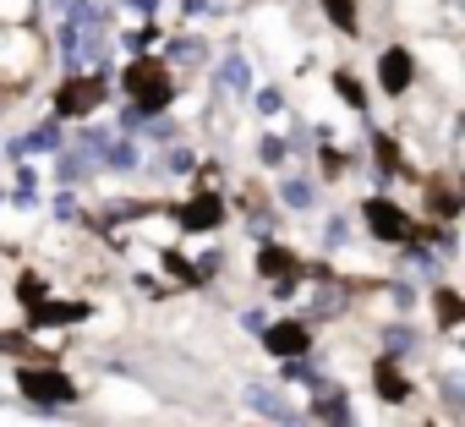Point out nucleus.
Returning <instances> with one entry per match:
<instances>
[{"label":"nucleus","mask_w":465,"mask_h":427,"mask_svg":"<svg viewBox=\"0 0 465 427\" xmlns=\"http://www.w3.org/2000/svg\"><path fill=\"white\" fill-rule=\"evenodd\" d=\"M372 389H378L389 405H405V400H411V383H405V372L394 367V356H383V362L372 367Z\"/></svg>","instance_id":"6e6552de"},{"label":"nucleus","mask_w":465,"mask_h":427,"mask_svg":"<svg viewBox=\"0 0 465 427\" xmlns=\"http://www.w3.org/2000/svg\"><path fill=\"white\" fill-rule=\"evenodd\" d=\"M280 203H285V208H296V214H302V208H312V181L291 175V181L280 186Z\"/></svg>","instance_id":"2eb2a0df"},{"label":"nucleus","mask_w":465,"mask_h":427,"mask_svg":"<svg viewBox=\"0 0 465 427\" xmlns=\"http://www.w3.org/2000/svg\"><path fill=\"white\" fill-rule=\"evenodd\" d=\"M99 154H104V164H110V170H137V148H132V143H110V137H104V143H99Z\"/></svg>","instance_id":"4468645a"},{"label":"nucleus","mask_w":465,"mask_h":427,"mask_svg":"<svg viewBox=\"0 0 465 427\" xmlns=\"http://www.w3.org/2000/svg\"><path fill=\"white\" fill-rule=\"evenodd\" d=\"M219 83H224V88H236V94H247V88H252V72H247V61H242V55H230V61L219 66Z\"/></svg>","instance_id":"ddd939ff"},{"label":"nucleus","mask_w":465,"mask_h":427,"mask_svg":"<svg viewBox=\"0 0 465 427\" xmlns=\"http://www.w3.org/2000/svg\"><path fill=\"white\" fill-rule=\"evenodd\" d=\"M104 94H110V77H104V72H94V77L72 72V83L55 94V121H83V115H94V110L104 104Z\"/></svg>","instance_id":"f03ea898"},{"label":"nucleus","mask_w":465,"mask_h":427,"mask_svg":"<svg viewBox=\"0 0 465 427\" xmlns=\"http://www.w3.org/2000/svg\"><path fill=\"white\" fill-rule=\"evenodd\" d=\"M361 220H367V231H372L378 242H416L411 214H405L400 203H389V197H367V203H361Z\"/></svg>","instance_id":"7ed1b4c3"},{"label":"nucleus","mask_w":465,"mask_h":427,"mask_svg":"<svg viewBox=\"0 0 465 427\" xmlns=\"http://www.w3.org/2000/svg\"><path fill=\"white\" fill-rule=\"evenodd\" d=\"M383 345H389V356H411L416 351V334L405 323H394V329H383Z\"/></svg>","instance_id":"aec40b11"},{"label":"nucleus","mask_w":465,"mask_h":427,"mask_svg":"<svg viewBox=\"0 0 465 427\" xmlns=\"http://www.w3.org/2000/svg\"><path fill=\"white\" fill-rule=\"evenodd\" d=\"M192 164H197V159H192L186 148H170V154H164V170H170V175H186Z\"/></svg>","instance_id":"b1692460"},{"label":"nucleus","mask_w":465,"mask_h":427,"mask_svg":"<svg viewBox=\"0 0 465 427\" xmlns=\"http://www.w3.org/2000/svg\"><path fill=\"white\" fill-rule=\"evenodd\" d=\"M17 302H23V307H39V302H45V280H39V274H23V280H17Z\"/></svg>","instance_id":"4be33fe9"},{"label":"nucleus","mask_w":465,"mask_h":427,"mask_svg":"<svg viewBox=\"0 0 465 427\" xmlns=\"http://www.w3.org/2000/svg\"><path fill=\"white\" fill-rule=\"evenodd\" d=\"M258 274H263V280H280V274H296V258H291V247H280V242H269V247L258 253Z\"/></svg>","instance_id":"9d476101"},{"label":"nucleus","mask_w":465,"mask_h":427,"mask_svg":"<svg viewBox=\"0 0 465 427\" xmlns=\"http://www.w3.org/2000/svg\"><path fill=\"white\" fill-rule=\"evenodd\" d=\"M323 12H329V23H334L340 34H361V23H356V6H351V0H323Z\"/></svg>","instance_id":"dca6fc26"},{"label":"nucleus","mask_w":465,"mask_h":427,"mask_svg":"<svg viewBox=\"0 0 465 427\" xmlns=\"http://www.w3.org/2000/svg\"><path fill=\"white\" fill-rule=\"evenodd\" d=\"M258 110H263V115H274V110H280V94H274V88H263V94H258Z\"/></svg>","instance_id":"bb28decb"},{"label":"nucleus","mask_w":465,"mask_h":427,"mask_svg":"<svg viewBox=\"0 0 465 427\" xmlns=\"http://www.w3.org/2000/svg\"><path fill=\"white\" fill-rule=\"evenodd\" d=\"M438 323H443V329L460 323V296H454L449 285H438Z\"/></svg>","instance_id":"412c9836"},{"label":"nucleus","mask_w":465,"mask_h":427,"mask_svg":"<svg viewBox=\"0 0 465 427\" xmlns=\"http://www.w3.org/2000/svg\"><path fill=\"white\" fill-rule=\"evenodd\" d=\"M88 170H94V164H88V148H72V154H61V164H55V175H61L66 186H77Z\"/></svg>","instance_id":"9b49d317"},{"label":"nucleus","mask_w":465,"mask_h":427,"mask_svg":"<svg viewBox=\"0 0 465 427\" xmlns=\"http://www.w3.org/2000/svg\"><path fill=\"white\" fill-rule=\"evenodd\" d=\"M318 159H323V175H329V181H334V175H345V154H340V148H323Z\"/></svg>","instance_id":"393cba45"},{"label":"nucleus","mask_w":465,"mask_h":427,"mask_svg":"<svg viewBox=\"0 0 465 427\" xmlns=\"http://www.w3.org/2000/svg\"><path fill=\"white\" fill-rule=\"evenodd\" d=\"M334 94H340V99H345L351 110H367V88H361V83H356L351 72H334Z\"/></svg>","instance_id":"f3484780"},{"label":"nucleus","mask_w":465,"mask_h":427,"mask_svg":"<svg viewBox=\"0 0 465 427\" xmlns=\"http://www.w3.org/2000/svg\"><path fill=\"white\" fill-rule=\"evenodd\" d=\"M258 154H263V164H274V170H280L291 148H285V137H263V143H258Z\"/></svg>","instance_id":"5701e85b"},{"label":"nucleus","mask_w":465,"mask_h":427,"mask_svg":"<svg viewBox=\"0 0 465 427\" xmlns=\"http://www.w3.org/2000/svg\"><path fill=\"white\" fill-rule=\"evenodd\" d=\"M318 416H323V427H351V405H345V394H323L318 389Z\"/></svg>","instance_id":"f8f14e48"},{"label":"nucleus","mask_w":465,"mask_h":427,"mask_svg":"<svg viewBox=\"0 0 465 427\" xmlns=\"http://www.w3.org/2000/svg\"><path fill=\"white\" fill-rule=\"evenodd\" d=\"M121 88L132 94V104L121 110V126H143L148 115H159L170 104V66L153 61V55H137L126 72H121Z\"/></svg>","instance_id":"f257e3e1"},{"label":"nucleus","mask_w":465,"mask_h":427,"mask_svg":"<svg viewBox=\"0 0 465 427\" xmlns=\"http://www.w3.org/2000/svg\"><path fill=\"white\" fill-rule=\"evenodd\" d=\"M263 345H269L274 356H307V351H312V334H307V323H296V318H285V323H269V334H263Z\"/></svg>","instance_id":"423d86ee"},{"label":"nucleus","mask_w":465,"mask_h":427,"mask_svg":"<svg viewBox=\"0 0 465 427\" xmlns=\"http://www.w3.org/2000/svg\"><path fill=\"white\" fill-rule=\"evenodd\" d=\"M411 77H416L411 50H383V55H378V88H383V94H405Z\"/></svg>","instance_id":"39448f33"},{"label":"nucleus","mask_w":465,"mask_h":427,"mask_svg":"<svg viewBox=\"0 0 465 427\" xmlns=\"http://www.w3.org/2000/svg\"><path fill=\"white\" fill-rule=\"evenodd\" d=\"M345 236H351L345 220H329V225H323V242H329V247H345Z\"/></svg>","instance_id":"a878e982"},{"label":"nucleus","mask_w":465,"mask_h":427,"mask_svg":"<svg viewBox=\"0 0 465 427\" xmlns=\"http://www.w3.org/2000/svg\"><path fill=\"white\" fill-rule=\"evenodd\" d=\"M247 405H252V411H269V416H285L280 394H274V389H263V383H247Z\"/></svg>","instance_id":"6ab92c4d"},{"label":"nucleus","mask_w":465,"mask_h":427,"mask_svg":"<svg viewBox=\"0 0 465 427\" xmlns=\"http://www.w3.org/2000/svg\"><path fill=\"white\" fill-rule=\"evenodd\" d=\"M17 389H23L28 400H39V405H66V400H77V383L61 378V372H50V367H23V372H17Z\"/></svg>","instance_id":"20e7f679"},{"label":"nucleus","mask_w":465,"mask_h":427,"mask_svg":"<svg viewBox=\"0 0 465 427\" xmlns=\"http://www.w3.org/2000/svg\"><path fill=\"white\" fill-rule=\"evenodd\" d=\"M274 422H280V427H307V422H302V416H291V411H285V416H274Z\"/></svg>","instance_id":"cd10ccee"},{"label":"nucleus","mask_w":465,"mask_h":427,"mask_svg":"<svg viewBox=\"0 0 465 427\" xmlns=\"http://www.w3.org/2000/svg\"><path fill=\"white\" fill-rule=\"evenodd\" d=\"M88 302H39L34 307V329H55V323H83Z\"/></svg>","instance_id":"1a4fd4ad"},{"label":"nucleus","mask_w":465,"mask_h":427,"mask_svg":"<svg viewBox=\"0 0 465 427\" xmlns=\"http://www.w3.org/2000/svg\"><path fill=\"white\" fill-rule=\"evenodd\" d=\"M175 220H181V231H213V225L224 220V203H219L213 192H203V197H192V203L175 208Z\"/></svg>","instance_id":"0eeeda50"},{"label":"nucleus","mask_w":465,"mask_h":427,"mask_svg":"<svg viewBox=\"0 0 465 427\" xmlns=\"http://www.w3.org/2000/svg\"><path fill=\"white\" fill-rule=\"evenodd\" d=\"M55 137H61V132H55V121H50V126H39V132L17 137V143H12V154H39V148H55Z\"/></svg>","instance_id":"a211bd4d"}]
</instances>
